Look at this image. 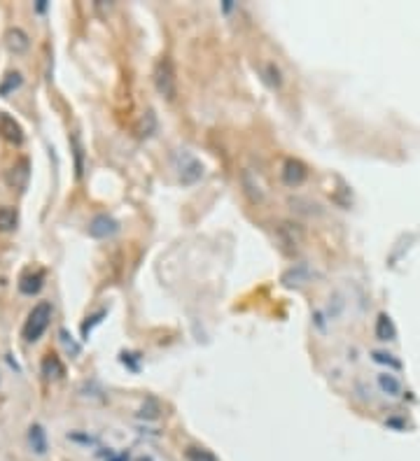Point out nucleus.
<instances>
[{
	"label": "nucleus",
	"instance_id": "nucleus-19",
	"mask_svg": "<svg viewBox=\"0 0 420 461\" xmlns=\"http://www.w3.org/2000/svg\"><path fill=\"white\" fill-rule=\"evenodd\" d=\"M30 445L35 447V452H44V431L42 426H30Z\"/></svg>",
	"mask_w": 420,
	"mask_h": 461
},
{
	"label": "nucleus",
	"instance_id": "nucleus-9",
	"mask_svg": "<svg viewBox=\"0 0 420 461\" xmlns=\"http://www.w3.org/2000/svg\"><path fill=\"white\" fill-rule=\"evenodd\" d=\"M5 44H8L12 54H24V51L30 47V40L21 28H10L8 33H5Z\"/></svg>",
	"mask_w": 420,
	"mask_h": 461
},
{
	"label": "nucleus",
	"instance_id": "nucleus-12",
	"mask_svg": "<svg viewBox=\"0 0 420 461\" xmlns=\"http://www.w3.org/2000/svg\"><path fill=\"white\" fill-rule=\"evenodd\" d=\"M40 287H42V273L40 271L24 275L21 282H19V291L26 293V296H33V293H37V291H40Z\"/></svg>",
	"mask_w": 420,
	"mask_h": 461
},
{
	"label": "nucleus",
	"instance_id": "nucleus-13",
	"mask_svg": "<svg viewBox=\"0 0 420 461\" xmlns=\"http://www.w3.org/2000/svg\"><path fill=\"white\" fill-rule=\"evenodd\" d=\"M250 179H252V172H250V170H245L243 175H240V182H243L245 194L250 196L252 203H259V201L264 198V191H262V187H259V182H250Z\"/></svg>",
	"mask_w": 420,
	"mask_h": 461
},
{
	"label": "nucleus",
	"instance_id": "nucleus-14",
	"mask_svg": "<svg viewBox=\"0 0 420 461\" xmlns=\"http://www.w3.org/2000/svg\"><path fill=\"white\" fill-rule=\"evenodd\" d=\"M262 75H264V80L269 82V87H273V89L283 87V73H280V68L276 66V63H266V66L262 68Z\"/></svg>",
	"mask_w": 420,
	"mask_h": 461
},
{
	"label": "nucleus",
	"instance_id": "nucleus-20",
	"mask_svg": "<svg viewBox=\"0 0 420 461\" xmlns=\"http://www.w3.org/2000/svg\"><path fill=\"white\" fill-rule=\"evenodd\" d=\"M105 315H107V310H100V312H96V315H91V317H89V319H91V322H87L85 326H82V333H85V336H87V333L91 331V326L100 324V317H105Z\"/></svg>",
	"mask_w": 420,
	"mask_h": 461
},
{
	"label": "nucleus",
	"instance_id": "nucleus-21",
	"mask_svg": "<svg viewBox=\"0 0 420 461\" xmlns=\"http://www.w3.org/2000/svg\"><path fill=\"white\" fill-rule=\"evenodd\" d=\"M61 338H63V343H66V347H68L70 352H73V354H78V352H80V347H78V345H75L73 341H70L66 331H61Z\"/></svg>",
	"mask_w": 420,
	"mask_h": 461
},
{
	"label": "nucleus",
	"instance_id": "nucleus-8",
	"mask_svg": "<svg viewBox=\"0 0 420 461\" xmlns=\"http://www.w3.org/2000/svg\"><path fill=\"white\" fill-rule=\"evenodd\" d=\"M295 226H297V224L283 222V224H280V228H278V238H280V242H283L285 247L290 249V252H297L299 242H301V230L295 228Z\"/></svg>",
	"mask_w": 420,
	"mask_h": 461
},
{
	"label": "nucleus",
	"instance_id": "nucleus-11",
	"mask_svg": "<svg viewBox=\"0 0 420 461\" xmlns=\"http://www.w3.org/2000/svg\"><path fill=\"white\" fill-rule=\"evenodd\" d=\"M378 389L383 392L385 396H399L402 394V380H399L394 373H380L378 375Z\"/></svg>",
	"mask_w": 420,
	"mask_h": 461
},
{
	"label": "nucleus",
	"instance_id": "nucleus-18",
	"mask_svg": "<svg viewBox=\"0 0 420 461\" xmlns=\"http://www.w3.org/2000/svg\"><path fill=\"white\" fill-rule=\"evenodd\" d=\"M371 356H374V361L376 363H383V366H390V368H402V363L394 359L390 352H380V350H376V352H371Z\"/></svg>",
	"mask_w": 420,
	"mask_h": 461
},
{
	"label": "nucleus",
	"instance_id": "nucleus-4",
	"mask_svg": "<svg viewBox=\"0 0 420 461\" xmlns=\"http://www.w3.org/2000/svg\"><path fill=\"white\" fill-rule=\"evenodd\" d=\"M280 175H283V182L288 184V187H301L308 177V168L299 161V159H285Z\"/></svg>",
	"mask_w": 420,
	"mask_h": 461
},
{
	"label": "nucleus",
	"instance_id": "nucleus-22",
	"mask_svg": "<svg viewBox=\"0 0 420 461\" xmlns=\"http://www.w3.org/2000/svg\"><path fill=\"white\" fill-rule=\"evenodd\" d=\"M35 8H37V12H44V10H47V3H44V0H40V3H37Z\"/></svg>",
	"mask_w": 420,
	"mask_h": 461
},
{
	"label": "nucleus",
	"instance_id": "nucleus-5",
	"mask_svg": "<svg viewBox=\"0 0 420 461\" xmlns=\"http://www.w3.org/2000/svg\"><path fill=\"white\" fill-rule=\"evenodd\" d=\"M117 230H119V224L114 222L112 217H107V215L94 217L91 224H89V235H91V238H98V240L112 238V235L117 233Z\"/></svg>",
	"mask_w": 420,
	"mask_h": 461
},
{
	"label": "nucleus",
	"instance_id": "nucleus-17",
	"mask_svg": "<svg viewBox=\"0 0 420 461\" xmlns=\"http://www.w3.org/2000/svg\"><path fill=\"white\" fill-rule=\"evenodd\" d=\"M21 75L19 73H10L8 77L3 80V84H0V96H8L10 91H15V89L21 87Z\"/></svg>",
	"mask_w": 420,
	"mask_h": 461
},
{
	"label": "nucleus",
	"instance_id": "nucleus-1",
	"mask_svg": "<svg viewBox=\"0 0 420 461\" xmlns=\"http://www.w3.org/2000/svg\"><path fill=\"white\" fill-rule=\"evenodd\" d=\"M155 87L159 96H164L166 100H175L177 96V77H175V66L168 56H164L161 61L155 66Z\"/></svg>",
	"mask_w": 420,
	"mask_h": 461
},
{
	"label": "nucleus",
	"instance_id": "nucleus-16",
	"mask_svg": "<svg viewBox=\"0 0 420 461\" xmlns=\"http://www.w3.org/2000/svg\"><path fill=\"white\" fill-rule=\"evenodd\" d=\"M17 210L15 208H0V230H12L17 228Z\"/></svg>",
	"mask_w": 420,
	"mask_h": 461
},
{
	"label": "nucleus",
	"instance_id": "nucleus-6",
	"mask_svg": "<svg viewBox=\"0 0 420 461\" xmlns=\"http://www.w3.org/2000/svg\"><path fill=\"white\" fill-rule=\"evenodd\" d=\"M285 287H304L310 282V268L306 264H297L292 266L290 271L283 273V278H280Z\"/></svg>",
	"mask_w": 420,
	"mask_h": 461
},
{
	"label": "nucleus",
	"instance_id": "nucleus-3",
	"mask_svg": "<svg viewBox=\"0 0 420 461\" xmlns=\"http://www.w3.org/2000/svg\"><path fill=\"white\" fill-rule=\"evenodd\" d=\"M175 168H177V175H180L182 184H196L203 177V163L194 156L192 152H187V150L177 152Z\"/></svg>",
	"mask_w": 420,
	"mask_h": 461
},
{
	"label": "nucleus",
	"instance_id": "nucleus-7",
	"mask_svg": "<svg viewBox=\"0 0 420 461\" xmlns=\"http://www.w3.org/2000/svg\"><path fill=\"white\" fill-rule=\"evenodd\" d=\"M0 136L12 145H21L24 131H21V126H19V121L12 119L10 114H0Z\"/></svg>",
	"mask_w": 420,
	"mask_h": 461
},
{
	"label": "nucleus",
	"instance_id": "nucleus-10",
	"mask_svg": "<svg viewBox=\"0 0 420 461\" xmlns=\"http://www.w3.org/2000/svg\"><path fill=\"white\" fill-rule=\"evenodd\" d=\"M374 333H376V338L378 341H383V343L394 341V338H397V329H394V324H392V319H390L387 312H380V315L376 317V329H374Z\"/></svg>",
	"mask_w": 420,
	"mask_h": 461
},
{
	"label": "nucleus",
	"instance_id": "nucleus-2",
	"mask_svg": "<svg viewBox=\"0 0 420 461\" xmlns=\"http://www.w3.org/2000/svg\"><path fill=\"white\" fill-rule=\"evenodd\" d=\"M49 319H52V305H49L47 300H42V303H37L33 310H30L26 324H24V338H26L28 343L40 341L42 333L47 331L49 326Z\"/></svg>",
	"mask_w": 420,
	"mask_h": 461
},
{
	"label": "nucleus",
	"instance_id": "nucleus-15",
	"mask_svg": "<svg viewBox=\"0 0 420 461\" xmlns=\"http://www.w3.org/2000/svg\"><path fill=\"white\" fill-rule=\"evenodd\" d=\"M42 370L47 377H61L63 373H66V370H63V363L59 361V356H54V354H49L47 359H44Z\"/></svg>",
	"mask_w": 420,
	"mask_h": 461
}]
</instances>
